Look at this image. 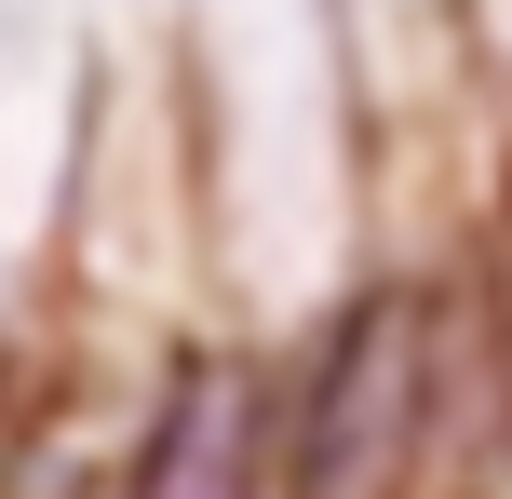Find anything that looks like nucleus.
<instances>
[{
    "label": "nucleus",
    "instance_id": "nucleus-1",
    "mask_svg": "<svg viewBox=\"0 0 512 499\" xmlns=\"http://www.w3.org/2000/svg\"><path fill=\"white\" fill-rule=\"evenodd\" d=\"M432 446H445V297L378 270L283 365L270 499H418Z\"/></svg>",
    "mask_w": 512,
    "mask_h": 499
},
{
    "label": "nucleus",
    "instance_id": "nucleus-2",
    "mask_svg": "<svg viewBox=\"0 0 512 499\" xmlns=\"http://www.w3.org/2000/svg\"><path fill=\"white\" fill-rule=\"evenodd\" d=\"M270 432H283V365L256 338H176L135 405V446L108 499H270Z\"/></svg>",
    "mask_w": 512,
    "mask_h": 499
},
{
    "label": "nucleus",
    "instance_id": "nucleus-3",
    "mask_svg": "<svg viewBox=\"0 0 512 499\" xmlns=\"http://www.w3.org/2000/svg\"><path fill=\"white\" fill-rule=\"evenodd\" d=\"M472 392V419H486V446L512 459V203L486 230V270H472V297H445V405Z\"/></svg>",
    "mask_w": 512,
    "mask_h": 499
},
{
    "label": "nucleus",
    "instance_id": "nucleus-4",
    "mask_svg": "<svg viewBox=\"0 0 512 499\" xmlns=\"http://www.w3.org/2000/svg\"><path fill=\"white\" fill-rule=\"evenodd\" d=\"M27 459H41V365L0 338V499L27 486Z\"/></svg>",
    "mask_w": 512,
    "mask_h": 499
}]
</instances>
